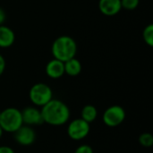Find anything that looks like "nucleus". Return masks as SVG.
<instances>
[{"mask_svg":"<svg viewBox=\"0 0 153 153\" xmlns=\"http://www.w3.org/2000/svg\"><path fill=\"white\" fill-rule=\"evenodd\" d=\"M41 108L40 111L43 121L50 126H58L65 125L70 118L69 108L59 100L52 99Z\"/></svg>","mask_w":153,"mask_h":153,"instance_id":"1","label":"nucleus"},{"mask_svg":"<svg viewBox=\"0 0 153 153\" xmlns=\"http://www.w3.org/2000/svg\"><path fill=\"white\" fill-rule=\"evenodd\" d=\"M51 51L54 58L65 63L67 60L75 57L77 53V44L70 36H59L54 40Z\"/></svg>","mask_w":153,"mask_h":153,"instance_id":"2","label":"nucleus"},{"mask_svg":"<svg viewBox=\"0 0 153 153\" xmlns=\"http://www.w3.org/2000/svg\"><path fill=\"white\" fill-rule=\"evenodd\" d=\"M23 125L22 112L15 108H8L1 112L0 126L4 132L14 133Z\"/></svg>","mask_w":153,"mask_h":153,"instance_id":"3","label":"nucleus"},{"mask_svg":"<svg viewBox=\"0 0 153 153\" xmlns=\"http://www.w3.org/2000/svg\"><path fill=\"white\" fill-rule=\"evenodd\" d=\"M30 101L37 107H43L53 99L51 88L43 82L34 84L29 92Z\"/></svg>","mask_w":153,"mask_h":153,"instance_id":"4","label":"nucleus"},{"mask_svg":"<svg viewBox=\"0 0 153 153\" xmlns=\"http://www.w3.org/2000/svg\"><path fill=\"white\" fill-rule=\"evenodd\" d=\"M126 119V111L121 106L114 105L107 108L103 114V122L108 127H117Z\"/></svg>","mask_w":153,"mask_h":153,"instance_id":"5","label":"nucleus"},{"mask_svg":"<svg viewBox=\"0 0 153 153\" xmlns=\"http://www.w3.org/2000/svg\"><path fill=\"white\" fill-rule=\"evenodd\" d=\"M90 124L82 118L73 120L67 127V134L72 140L80 141L84 139L90 133Z\"/></svg>","mask_w":153,"mask_h":153,"instance_id":"6","label":"nucleus"},{"mask_svg":"<svg viewBox=\"0 0 153 153\" xmlns=\"http://www.w3.org/2000/svg\"><path fill=\"white\" fill-rule=\"evenodd\" d=\"M14 134L15 141L22 146H29L31 145L36 139L35 131L30 126L22 125Z\"/></svg>","mask_w":153,"mask_h":153,"instance_id":"7","label":"nucleus"},{"mask_svg":"<svg viewBox=\"0 0 153 153\" xmlns=\"http://www.w3.org/2000/svg\"><path fill=\"white\" fill-rule=\"evenodd\" d=\"M22 112L23 125L26 126H38L44 123L41 111L34 107H27Z\"/></svg>","mask_w":153,"mask_h":153,"instance_id":"8","label":"nucleus"},{"mask_svg":"<svg viewBox=\"0 0 153 153\" xmlns=\"http://www.w3.org/2000/svg\"><path fill=\"white\" fill-rule=\"evenodd\" d=\"M99 9L106 16L117 15L122 9L121 0H100Z\"/></svg>","mask_w":153,"mask_h":153,"instance_id":"9","label":"nucleus"},{"mask_svg":"<svg viewBox=\"0 0 153 153\" xmlns=\"http://www.w3.org/2000/svg\"><path fill=\"white\" fill-rule=\"evenodd\" d=\"M46 74L49 78L58 79L65 74V65L64 62L53 58L46 65Z\"/></svg>","mask_w":153,"mask_h":153,"instance_id":"10","label":"nucleus"},{"mask_svg":"<svg viewBox=\"0 0 153 153\" xmlns=\"http://www.w3.org/2000/svg\"><path fill=\"white\" fill-rule=\"evenodd\" d=\"M15 40L13 30L4 24L0 25V48H6L11 47Z\"/></svg>","mask_w":153,"mask_h":153,"instance_id":"11","label":"nucleus"},{"mask_svg":"<svg viewBox=\"0 0 153 153\" xmlns=\"http://www.w3.org/2000/svg\"><path fill=\"white\" fill-rule=\"evenodd\" d=\"M65 65V74L69 76H77L82 72V64L75 57L71 58L64 63Z\"/></svg>","mask_w":153,"mask_h":153,"instance_id":"12","label":"nucleus"},{"mask_svg":"<svg viewBox=\"0 0 153 153\" xmlns=\"http://www.w3.org/2000/svg\"><path fill=\"white\" fill-rule=\"evenodd\" d=\"M98 116V110L97 108L92 105H86L83 107L82 110V119L86 121L87 123L93 122Z\"/></svg>","mask_w":153,"mask_h":153,"instance_id":"13","label":"nucleus"},{"mask_svg":"<svg viewBox=\"0 0 153 153\" xmlns=\"http://www.w3.org/2000/svg\"><path fill=\"white\" fill-rule=\"evenodd\" d=\"M143 39L144 40V42L150 46H153V25L152 24H149L147 25L143 31Z\"/></svg>","mask_w":153,"mask_h":153,"instance_id":"14","label":"nucleus"},{"mask_svg":"<svg viewBox=\"0 0 153 153\" xmlns=\"http://www.w3.org/2000/svg\"><path fill=\"white\" fill-rule=\"evenodd\" d=\"M139 143L145 148L152 147L153 145V135L149 133H143L139 136Z\"/></svg>","mask_w":153,"mask_h":153,"instance_id":"15","label":"nucleus"},{"mask_svg":"<svg viewBox=\"0 0 153 153\" xmlns=\"http://www.w3.org/2000/svg\"><path fill=\"white\" fill-rule=\"evenodd\" d=\"M139 3H140V0H121L122 8L128 10V11L136 9L139 5Z\"/></svg>","mask_w":153,"mask_h":153,"instance_id":"16","label":"nucleus"},{"mask_svg":"<svg viewBox=\"0 0 153 153\" xmlns=\"http://www.w3.org/2000/svg\"><path fill=\"white\" fill-rule=\"evenodd\" d=\"M74 153H93V150L90 145L82 144L75 150Z\"/></svg>","mask_w":153,"mask_h":153,"instance_id":"17","label":"nucleus"},{"mask_svg":"<svg viewBox=\"0 0 153 153\" xmlns=\"http://www.w3.org/2000/svg\"><path fill=\"white\" fill-rule=\"evenodd\" d=\"M5 69V60L4 56L0 54V76L4 74Z\"/></svg>","mask_w":153,"mask_h":153,"instance_id":"18","label":"nucleus"},{"mask_svg":"<svg viewBox=\"0 0 153 153\" xmlns=\"http://www.w3.org/2000/svg\"><path fill=\"white\" fill-rule=\"evenodd\" d=\"M0 153H14V152L8 146H0Z\"/></svg>","mask_w":153,"mask_h":153,"instance_id":"19","label":"nucleus"},{"mask_svg":"<svg viewBox=\"0 0 153 153\" xmlns=\"http://www.w3.org/2000/svg\"><path fill=\"white\" fill-rule=\"evenodd\" d=\"M5 17H6V15H5L4 11L0 7V25H2L4 23V22L5 21Z\"/></svg>","mask_w":153,"mask_h":153,"instance_id":"20","label":"nucleus"},{"mask_svg":"<svg viewBox=\"0 0 153 153\" xmlns=\"http://www.w3.org/2000/svg\"><path fill=\"white\" fill-rule=\"evenodd\" d=\"M3 133H4V131H3L2 127L0 126V139H1V137L3 136Z\"/></svg>","mask_w":153,"mask_h":153,"instance_id":"21","label":"nucleus"},{"mask_svg":"<svg viewBox=\"0 0 153 153\" xmlns=\"http://www.w3.org/2000/svg\"><path fill=\"white\" fill-rule=\"evenodd\" d=\"M0 115H1V111H0Z\"/></svg>","mask_w":153,"mask_h":153,"instance_id":"22","label":"nucleus"}]
</instances>
